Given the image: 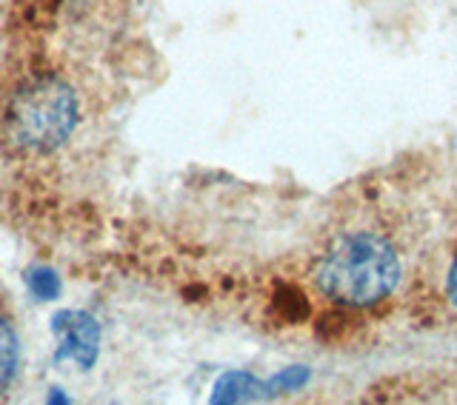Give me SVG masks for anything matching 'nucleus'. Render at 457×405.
Returning <instances> with one entry per match:
<instances>
[{
    "label": "nucleus",
    "instance_id": "f03ea898",
    "mask_svg": "<svg viewBox=\"0 0 457 405\" xmlns=\"http://www.w3.org/2000/svg\"><path fill=\"white\" fill-rule=\"evenodd\" d=\"M400 263L395 249L375 235H354L328 252L314 280L340 306H371L397 285Z\"/></svg>",
    "mask_w": 457,
    "mask_h": 405
},
{
    "label": "nucleus",
    "instance_id": "423d86ee",
    "mask_svg": "<svg viewBox=\"0 0 457 405\" xmlns=\"http://www.w3.org/2000/svg\"><path fill=\"white\" fill-rule=\"evenodd\" d=\"M449 297H452V302L457 306V263H454V269L449 274Z\"/></svg>",
    "mask_w": 457,
    "mask_h": 405
},
{
    "label": "nucleus",
    "instance_id": "7ed1b4c3",
    "mask_svg": "<svg viewBox=\"0 0 457 405\" xmlns=\"http://www.w3.org/2000/svg\"><path fill=\"white\" fill-rule=\"evenodd\" d=\"M52 331L57 337V363H71L78 368H92L97 360L100 328L86 311H57L52 317Z\"/></svg>",
    "mask_w": 457,
    "mask_h": 405
},
{
    "label": "nucleus",
    "instance_id": "39448f33",
    "mask_svg": "<svg viewBox=\"0 0 457 405\" xmlns=\"http://www.w3.org/2000/svg\"><path fill=\"white\" fill-rule=\"evenodd\" d=\"M26 288L35 300L49 302V300L61 297V277H57V274L46 266H35V269L26 271Z\"/></svg>",
    "mask_w": 457,
    "mask_h": 405
},
{
    "label": "nucleus",
    "instance_id": "20e7f679",
    "mask_svg": "<svg viewBox=\"0 0 457 405\" xmlns=\"http://www.w3.org/2000/svg\"><path fill=\"white\" fill-rule=\"evenodd\" d=\"M18 363H21L18 335H14V328L9 326L6 317H0V394H4L9 388V383L14 380Z\"/></svg>",
    "mask_w": 457,
    "mask_h": 405
},
{
    "label": "nucleus",
    "instance_id": "f257e3e1",
    "mask_svg": "<svg viewBox=\"0 0 457 405\" xmlns=\"http://www.w3.org/2000/svg\"><path fill=\"white\" fill-rule=\"evenodd\" d=\"M78 123V97L57 75L26 78L4 106V137L12 149L46 154L63 146Z\"/></svg>",
    "mask_w": 457,
    "mask_h": 405
}]
</instances>
